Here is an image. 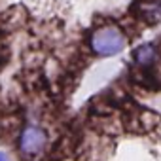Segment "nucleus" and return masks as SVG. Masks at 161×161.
Segmentation results:
<instances>
[{
  "label": "nucleus",
  "mask_w": 161,
  "mask_h": 161,
  "mask_svg": "<svg viewBox=\"0 0 161 161\" xmlns=\"http://www.w3.org/2000/svg\"><path fill=\"white\" fill-rule=\"evenodd\" d=\"M125 44L127 38L118 27H99L89 38L91 51L99 57H114L123 51Z\"/></svg>",
  "instance_id": "obj_1"
},
{
  "label": "nucleus",
  "mask_w": 161,
  "mask_h": 161,
  "mask_svg": "<svg viewBox=\"0 0 161 161\" xmlns=\"http://www.w3.org/2000/svg\"><path fill=\"white\" fill-rule=\"evenodd\" d=\"M19 146H21V152L27 153V155L40 153L44 150V146H46V133L40 127H36V125H29L21 133Z\"/></svg>",
  "instance_id": "obj_2"
},
{
  "label": "nucleus",
  "mask_w": 161,
  "mask_h": 161,
  "mask_svg": "<svg viewBox=\"0 0 161 161\" xmlns=\"http://www.w3.org/2000/svg\"><path fill=\"white\" fill-rule=\"evenodd\" d=\"M133 59H135V63H136L138 66L150 68V66L155 63V59H157V49H155L153 44H142V46L135 47Z\"/></svg>",
  "instance_id": "obj_3"
},
{
  "label": "nucleus",
  "mask_w": 161,
  "mask_h": 161,
  "mask_svg": "<svg viewBox=\"0 0 161 161\" xmlns=\"http://www.w3.org/2000/svg\"><path fill=\"white\" fill-rule=\"evenodd\" d=\"M0 161H8V157H6V153H2V152H0Z\"/></svg>",
  "instance_id": "obj_4"
}]
</instances>
